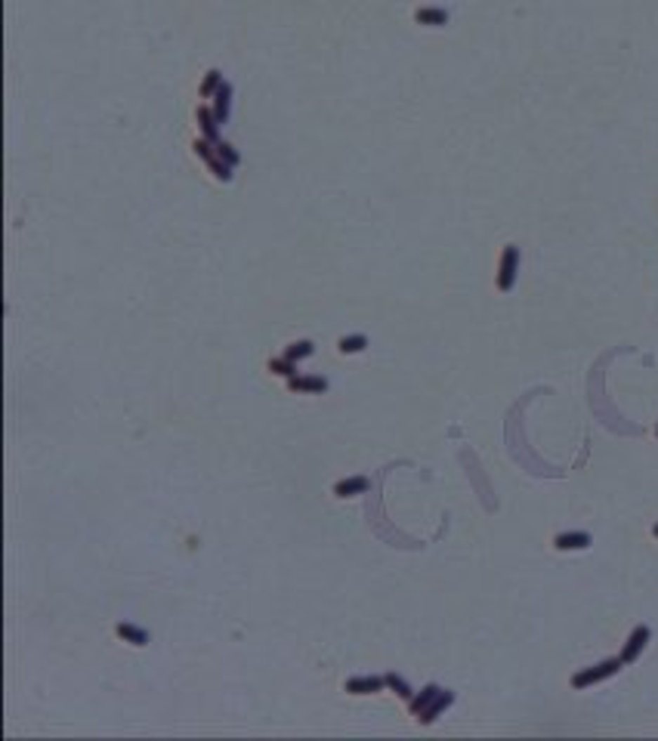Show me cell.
<instances>
[{
    "mask_svg": "<svg viewBox=\"0 0 658 741\" xmlns=\"http://www.w3.org/2000/svg\"><path fill=\"white\" fill-rule=\"evenodd\" d=\"M368 476H353V479H343L334 485V494L337 497H353V494H365L368 491Z\"/></svg>",
    "mask_w": 658,
    "mask_h": 741,
    "instance_id": "cell-7",
    "label": "cell"
},
{
    "mask_svg": "<svg viewBox=\"0 0 658 741\" xmlns=\"http://www.w3.org/2000/svg\"><path fill=\"white\" fill-rule=\"evenodd\" d=\"M220 87H223V74L213 68V72H207L204 84H201V96H204V99H211V96H213V93L220 90Z\"/></svg>",
    "mask_w": 658,
    "mask_h": 741,
    "instance_id": "cell-16",
    "label": "cell"
},
{
    "mask_svg": "<svg viewBox=\"0 0 658 741\" xmlns=\"http://www.w3.org/2000/svg\"><path fill=\"white\" fill-rule=\"evenodd\" d=\"M386 686H390V689L396 692L399 698H408V701H412V695H414V692H412V686H408L405 680H402V676H396V674H386Z\"/></svg>",
    "mask_w": 658,
    "mask_h": 741,
    "instance_id": "cell-17",
    "label": "cell"
},
{
    "mask_svg": "<svg viewBox=\"0 0 658 741\" xmlns=\"http://www.w3.org/2000/svg\"><path fill=\"white\" fill-rule=\"evenodd\" d=\"M652 532H655V537H658V525H655V528H652Z\"/></svg>",
    "mask_w": 658,
    "mask_h": 741,
    "instance_id": "cell-21",
    "label": "cell"
},
{
    "mask_svg": "<svg viewBox=\"0 0 658 741\" xmlns=\"http://www.w3.org/2000/svg\"><path fill=\"white\" fill-rule=\"evenodd\" d=\"M621 664H624L621 658L600 661V664H593V667H587V670H581V674L572 676V686H575V689H587V686H593V683H603L606 676L618 674V670H621Z\"/></svg>",
    "mask_w": 658,
    "mask_h": 741,
    "instance_id": "cell-1",
    "label": "cell"
},
{
    "mask_svg": "<svg viewBox=\"0 0 658 741\" xmlns=\"http://www.w3.org/2000/svg\"><path fill=\"white\" fill-rule=\"evenodd\" d=\"M365 346H368V340L362 337V334H353V337L340 340V353H362Z\"/></svg>",
    "mask_w": 658,
    "mask_h": 741,
    "instance_id": "cell-19",
    "label": "cell"
},
{
    "mask_svg": "<svg viewBox=\"0 0 658 741\" xmlns=\"http://www.w3.org/2000/svg\"><path fill=\"white\" fill-rule=\"evenodd\" d=\"M386 686V676H355V680L346 683V692L353 695H371V692H381Z\"/></svg>",
    "mask_w": 658,
    "mask_h": 741,
    "instance_id": "cell-6",
    "label": "cell"
},
{
    "mask_svg": "<svg viewBox=\"0 0 658 741\" xmlns=\"http://www.w3.org/2000/svg\"><path fill=\"white\" fill-rule=\"evenodd\" d=\"M198 124H201V133H204L207 143L220 145V121H216L213 108H204V105H201V108H198Z\"/></svg>",
    "mask_w": 658,
    "mask_h": 741,
    "instance_id": "cell-5",
    "label": "cell"
},
{
    "mask_svg": "<svg viewBox=\"0 0 658 741\" xmlns=\"http://www.w3.org/2000/svg\"><path fill=\"white\" fill-rule=\"evenodd\" d=\"M516 269H520V247H504L501 254V269H498V287L501 291H510L516 284Z\"/></svg>",
    "mask_w": 658,
    "mask_h": 741,
    "instance_id": "cell-2",
    "label": "cell"
},
{
    "mask_svg": "<svg viewBox=\"0 0 658 741\" xmlns=\"http://www.w3.org/2000/svg\"><path fill=\"white\" fill-rule=\"evenodd\" d=\"M195 152L207 161V167L213 170V176H220L223 183H226V179H232V167L220 158V155H216V145H213V143H207V139H198V143H195Z\"/></svg>",
    "mask_w": 658,
    "mask_h": 741,
    "instance_id": "cell-3",
    "label": "cell"
},
{
    "mask_svg": "<svg viewBox=\"0 0 658 741\" xmlns=\"http://www.w3.org/2000/svg\"><path fill=\"white\" fill-rule=\"evenodd\" d=\"M118 636L121 639H127V643H133V645H145L149 643V634H145V630H139V627H133V624H118Z\"/></svg>",
    "mask_w": 658,
    "mask_h": 741,
    "instance_id": "cell-13",
    "label": "cell"
},
{
    "mask_svg": "<svg viewBox=\"0 0 658 741\" xmlns=\"http://www.w3.org/2000/svg\"><path fill=\"white\" fill-rule=\"evenodd\" d=\"M288 383L294 393H324L328 389V380L324 377H291Z\"/></svg>",
    "mask_w": 658,
    "mask_h": 741,
    "instance_id": "cell-9",
    "label": "cell"
},
{
    "mask_svg": "<svg viewBox=\"0 0 658 741\" xmlns=\"http://www.w3.org/2000/svg\"><path fill=\"white\" fill-rule=\"evenodd\" d=\"M439 692H442V689H439L436 683L423 686V689H421V695H414V698H412V714H417V716H421V714H423V711H427V707L433 704V701H436V695H439Z\"/></svg>",
    "mask_w": 658,
    "mask_h": 741,
    "instance_id": "cell-10",
    "label": "cell"
},
{
    "mask_svg": "<svg viewBox=\"0 0 658 741\" xmlns=\"http://www.w3.org/2000/svg\"><path fill=\"white\" fill-rule=\"evenodd\" d=\"M452 701H454V695H452V692H448V689H442V692H439V695H436V701H433V704L427 707V711L421 714V723H433L439 714L445 711L448 704H452Z\"/></svg>",
    "mask_w": 658,
    "mask_h": 741,
    "instance_id": "cell-11",
    "label": "cell"
},
{
    "mask_svg": "<svg viewBox=\"0 0 658 741\" xmlns=\"http://www.w3.org/2000/svg\"><path fill=\"white\" fill-rule=\"evenodd\" d=\"M556 550H584L591 547V535L587 532H566V535H556Z\"/></svg>",
    "mask_w": 658,
    "mask_h": 741,
    "instance_id": "cell-8",
    "label": "cell"
},
{
    "mask_svg": "<svg viewBox=\"0 0 658 741\" xmlns=\"http://www.w3.org/2000/svg\"><path fill=\"white\" fill-rule=\"evenodd\" d=\"M417 22H421V25H445L448 13L436 10V6H423V10H417Z\"/></svg>",
    "mask_w": 658,
    "mask_h": 741,
    "instance_id": "cell-14",
    "label": "cell"
},
{
    "mask_svg": "<svg viewBox=\"0 0 658 741\" xmlns=\"http://www.w3.org/2000/svg\"><path fill=\"white\" fill-rule=\"evenodd\" d=\"M269 371L272 374H282V377H297V365L291 362V358H272V362H269Z\"/></svg>",
    "mask_w": 658,
    "mask_h": 741,
    "instance_id": "cell-15",
    "label": "cell"
},
{
    "mask_svg": "<svg viewBox=\"0 0 658 741\" xmlns=\"http://www.w3.org/2000/svg\"><path fill=\"white\" fill-rule=\"evenodd\" d=\"M213 99H216V103H213V114H216V121L223 124V121L229 118V99H232V87H229L226 81H223V87L213 93Z\"/></svg>",
    "mask_w": 658,
    "mask_h": 741,
    "instance_id": "cell-12",
    "label": "cell"
},
{
    "mask_svg": "<svg viewBox=\"0 0 658 741\" xmlns=\"http://www.w3.org/2000/svg\"><path fill=\"white\" fill-rule=\"evenodd\" d=\"M216 155H220V158L226 161L229 167H235V164H238V152H235V148H232L229 143H220V145H216Z\"/></svg>",
    "mask_w": 658,
    "mask_h": 741,
    "instance_id": "cell-20",
    "label": "cell"
},
{
    "mask_svg": "<svg viewBox=\"0 0 658 741\" xmlns=\"http://www.w3.org/2000/svg\"><path fill=\"white\" fill-rule=\"evenodd\" d=\"M649 636H652V630H649L646 624L633 627V634L628 636V643H624V649H621V661H624V664H631V661H637V658H640V652L646 649Z\"/></svg>",
    "mask_w": 658,
    "mask_h": 741,
    "instance_id": "cell-4",
    "label": "cell"
},
{
    "mask_svg": "<svg viewBox=\"0 0 658 741\" xmlns=\"http://www.w3.org/2000/svg\"><path fill=\"white\" fill-rule=\"evenodd\" d=\"M306 355H312V343H309V340L291 343L288 353H284V358H291V362H300V358H306Z\"/></svg>",
    "mask_w": 658,
    "mask_h": 741,
    "instance_id": "cell-18",
    "label": "cell"
}]
</instances>
